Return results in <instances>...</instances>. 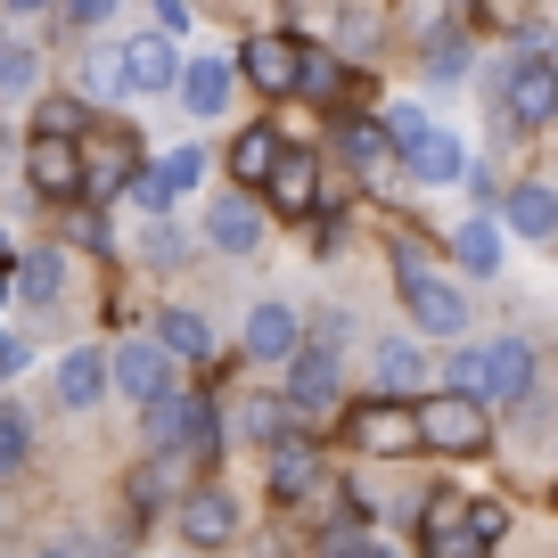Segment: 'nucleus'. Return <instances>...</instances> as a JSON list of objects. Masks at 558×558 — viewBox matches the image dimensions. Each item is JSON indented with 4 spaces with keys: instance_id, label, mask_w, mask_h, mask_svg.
I'll use <instances>...</instances> for the list:
<instances>
[{
    "instance_id": "dca6fc26",
    "label": "nucleus",
    "mask_w": 558,
    "mask_h": 558,
    "mask_svg": "<svg viewBox=\"0 0 558 558\" xmlns=\"http://www.w3.org/2000/svg\"><path fill=\"white\" fill-rule=\"evenodd\" d=\"M9 296H25L34 313H50V304L66 296V263H58V246H25V255L9 263Z\"/></svg>"
},
{
    "instance_id": "39448f33",
    "label": "nucleus",
    "mask_w": 558,
    "mask_h": 558,
    "mask_svg": "<svg viewBox=\"0 0 558 558\" xmlns=\"http://www.w3.org/2000/svg\"><path fill=\"white\" fill-rule=\"evenodd\" d=\"M501 116L518 123V132H542V123L558 116V66L542 50H518L501 74Z\"/></svg>"
},
{
    "instance_id": "f8f14e48",
    "label": "nucleus",
    "mask_w": 558,
    "mask_h": 558,
    "mask_svg": "<svg viewBox=\"0 0 558 558\" xmlns=\"http://www.w3.org/2000/svg\"><path fill=\"white\" fill-rule=\"evenodd\" d=\"M263 190H271L279 214H320V157H304V148H288L279 140L271 173H263Z\"/></svg>"
},
{
    "instance_id": "c756f323",
    "label": "nucleus",
    "mask_w": 558,
    "mask_h": 558,
    "mask_svg": "<svg viewBox=\"0 0 558 558\" xmlns=\"http://www.w3.org/2000/svg\"><path fill=\"white\" fill-rule=\"evenodd\" d=\"M288 427H296V411H288V402H271V395L239 402V436H255V444H279Z\"/></svg>"
},
{
    "instance_id": "6ab92c4d",
    "label": "nucleus",
    "mask_w": 558,
    "mask_h": 558,
    "mask_svg": "<svg viewBox=\"0 0 558 558\" xmlns=\"http://www.w3.org/2000/svg\"><path fill=\"white\" fill-rule=\"evenodd\" d=\"M418 542H427L436 558H476V550H485V542H476V525H469V501H427Z\"/></svg>"
},
{
    "instance_id": "ea45409f",
    "label": "nucleus",
    "mask_w": 558,
    "mask_h": 558,
    "mask_svg": "<svg viewBox=\"0 0 558 558\" xmlns=\"http://www.w3.org/2000/svg\"><path fill=\"white\" fill-rule=\"evenodd\" d=\"M34 362V345H25V337H0V369H25Z\"/></svg>"
},
{
    "instance_id": "ddd939ff",
    "label": "nucleus",
    "mask_w": 558,
    "mask_h": 558,
    "mask_svg": "<svg viewBox=\"0 0 558 558\" xmlns=\"http://www.w3.org/2000/svg\"><path fill=\"white\" fill-rule=\"evenodd\" d=\"M395 157L411 165V181H427V190H452V181H460V165H469V157H460V140L444 132V123H418V132L402 140Z\"/></svg>"
},
{
    "instance_id": "b1692460",
    "label": "nucleus",
    "mask_w": 558,
    "mask_h": 558,
    "mask_svg": "<svg viewBox=\"0 0 558 558\" xmlns=\"http://www.w3.org/2000/svg\"><path fill=\"white\" fill-rule=\"evenodd\" d=\"M239 74H246V83H255V90H296V41H279V34L246 41Z\"/></svg>"
},
{
    "instance_id": "0eeeda50",
    "label": "nucleus",
    "mask_w": 558,
    "mask_h": 558,
    "mask_svg": "<svg viewBox=\"0 0 558 558\" xmlns=\"http://www.w3.org/2000/svg\"><path fill=\"white\" fill-rule=\"evenodd\" d=\"M197 181H206V148H190V140H181V148H165L157 165H132V181H123V190H132L148 214H165L173 197H190Z\"/></svg>"
},
{
    "instance_id": "f704fd0d",
    "label": "nucleus",
    "mask_w": 558,
    "mask_h": 558,
    "mask_svg": "<svg viewBox=\"0 0 558 558\" xmlns=\"http://www.w3.org/2000/svg\"><path fill=\"white\" fill-rule=\"evenodd\" d=\"M418 58H427V74H436V83H452V74L469 66V50H460V34H436V41H427V50H418Z\"/></svg>"
},
{
    "instance_id": "2eb2a0df",
    "label": "nucleus",
    "mask_w": 558,
    "mask_h": 558,
    "mask_svg": "<svg viewBox=\"0 0 558 558\" xmlns=\"http://www.w3.org/2000/svg\"><path fill=\"white\" fill-rule=\"evenodd\" d=\"M230 534H239V501H230L222 485H197L190 501H181V542H197V550H222Z\"/></svg>"
},
{
    "instance_id": "c85d7f7f",
    "label": "nucleus",
    "mask_w": 558,
    "mask_h": 558,
    "mask_svg": "<svg viewBox=\"0 0 558 558\" xmlns=\"http://www.w3.org/2000/svg\"><path fill=\"white\" fill-rule=\"evenodd\" d=\"M337 148H345L353 173H386V165H395V140H386L378 123H345V132H337Z\"/></svg>"
},
{
    "instance_id": "393cba45",
    "label": "nucleus",
    "mask_w": 558,
    "mask_h": 558,
    "mask_svg": "<svg viewBox=\"0 0 558 558\" xmlns=\"http://www.w3.org/2000/svg\"><path fill=\"white\" fill-rule=\"evenodd\" d=\"M173 90H181V107H190V116H222V99H230V58H197V66H181Z\"/></svg>"
},
{
    "instance_id": "423d86ee",
    "label": "nucleus",
    "mask_w": 558,
    "mask_h": 558,
    "mask_svg": "<svg viewBox=\"0 0 558 558\" xmlns=\"http://www.w3.org/2000/svg\"><path fill=\"white\" fill-rule=\"evenodd\" d=\"M345 395V362H337V345H313V337H296L288 345V411L296 418H313V411H329V402Z\"/></svg>"
},
{
    "instance_id": "4be33fe9",
    "label": "nucleus",
    "mask_w": 558,
    "mask_h": 558,
    "mask_svg": "<svg viewBox=\"0 0 558 558\" xmlns=\"http://www.w3.org/2000/svg\"><path fill=\"white\" fill-rule=\"evenodd\" d=\"M132 140H123V132H99V140H90V148H83V190L90 197H116L123 190V181H132Z\"/></svg>"
},
{
    "instance_id": "473e14b6",
    "label": "nucleus",
    "mask_w": 558,
    "mask_h": 558,
    "mask_svg": "<svg viewBox=\"0 0 558 558\" xmlns=\"http://www.w3.org/2000/svg\"><path fill=\"white\" fill-rule=\"evenodd\" d=\"M25 452H34V427H25V411H9V402H0V476H17Z\"/></svg>"
},
{
    "instance_id": "7c9ffc66",
    "label": "nucleus",
    "mask_w": 558,
    "mask_h": 558,
    "mask_svg": "<svg viewBox=\"0 0 558 558\" xmlns=\"http://www.w3.org/2000/svg\"><path fill=\"white\" fill-rule=\"evenodd\" d=\"M34 74H41V50H34V41H9V34H0V90L17 99V90H34Z\"/></svg>"
},
{
    "instance_id": "aec40b11",
    "label": "nucleus",
    "mask_w": 558,
    "mask_h": 558,
    "mask_svg": "<svg viewBox=\"0 0 558 558\" xmlns=\"http://www.w3.org/2000/svg\"><path fill=\"white\" fill-rule=\"evenodd\" d=\"M313 485H320V452L288 427V436L271 444V493H279V501H304Z\"/></svg>"
},
{
    "instance_id": "6e6552de",
    "label": "nucleus",
    "mask_w": 558,
    "mask_h": 558,
    "mask_svg": "<svg viewBox=\"0 0 558 558\" xmlns=\"http://www.w3.org/2000/svg\"><path fill=\"white\" fill-rule=\"evenodd\" d=\"M345 427H353V444H362V452H378V460H402V452H418L411 395H378V402H362V411H353Z\"/></svg>"
},
{
    "instance_id": "72a5a7b5",
    "label": "nucleus",
    "mask_w": 558,
    "mask_h": 558,
    "mask_svg": "<svg viewBox=\"0 0 558 558\" xmlns=\"http://www.w3.org/2000/svg\"><path fill=\"white\" fill-rule=\"evenodd\" d=\"M83 90H90V99H123V66H116V50H90V58H83Z\"/></svg>"
},
{
    "instance_id": "a19ab883",
    "label": "nucleus",
    "mask_w": 558,
    "mask_h": 558,
    "mask_svg": "<svg viewBox=\"0 0 558 558\" xmlns=\"http://www.w3.org/2000/svg\"><path fill=\"white\" fill-rule=\"evenodd\" d=\"M0 9H17V17H34V9H50V0H0Z\"/></svg>"
},
{
    "instance_id": "e433bc0d",
    "label": "nucleus",
    "mask_w": 558,
    "mask_h": 558,
    "mask_svg": "<svg viewBox=\"0 0 558 558\" xmlns=\"http://www.w3.org/2000/svg\"><path fill=\"white\" fill-rule=\"evenodd\" d=\"M469 525H476V542H501L509 534V509L501 501H469Z\"/></svg>"
},
{
    "instance_id": "9b49d317",
    "label": "nucleus",
    "mask_w": 558,
    "mask_h": 558,
    "mask_svg": "<svg viewBox=\"0 0 558 558\" xmlns=\"http://www.w3.org/2000/svg\"><path fill=\"white\" fill-rule=\"evenodd\" d=\"M25 181H34L41 197H74V190H83V148H74V132H34V148H25Z\"/></svg>"
},
{
    "instance_id": "4c0bfd02",
    "label": "nucleus",
    "mask_w": 558,
    "mask_h": 558,
    "mask_svg": "<svg viewBox=\"0 0 558 558\" xmlns=\"http://www.w3.org/2000/svg\"><path fill=\"white\" fill-rule=\"evenodd\" d=\"M116 9H123V0H66V17H74V25H107Z\"/></svg>"
},
{
    "instance_id": "58836bf2",
    "label": "nucleus",
    "mask_w": 558,
    "mask_h": 558,
    "mask_svg": "<svg viewBox=\"0 0 558 558\" xmlns=\"http://www.w3.org/2000/svg\"><path fill=\"white\" fill-rule=\"evenodd\" d=\"M157 34H190V0H157Z\"/></svg>"
},
{
    "instance_id": "412c9836",
    "label": "nucleus",
    "mask_w": 558,
    "mask_h": 558,
    "mask_svg": "<svg viewBox=\"0 0 558 558\" xmlns=\"http://www.w3.org/2000/svg\"><path fill=\"white\" fill-rule=\"evenodd\" d=\"M369 369H378V395H418L427 386V353L411 337H378L369 345Z\"/></svg>"
},
{
    "instance_id": "a878e982",
    "label": "nucleus",
    "mask_w": 558,
    "mask_h": 558,
    "mask_svg": "<svg viewBox=\"0 0 558 558\" xmlns=\"http://www.w3.org/2000/svg\"><path fill=\"white\" fill-rule=\"evenodd\" d=\"M157 345L173 353V362H206L214 329H206V313H190V304H165V313H157Z\"/></svg>"
},
{
    "instance_id": "9d476101",
    "label": "nucleus",
    "mask_w": 558,
    "mask_h": 558,
    "mask_svg": "<svg viewBox=\"0 0 558 558\" xmlns=\"http://www.w3.org/2000/svg\"><path fill=\"white\" fill-rule=\"evenodd\" d=\"M116 66H123V90H132V99H165L173 74H181V50H173V34H140V41L116 50Z\"/></svg>"
},
{
    "instance_id": "f3484780",
    "label": "nucleus",
    "mask_w": 558,
    "mask_h": 558,
    "mask_svg": "<svg viewBox=\"0 0 558 558\" xmlns=\"http://www.w3.org/2000/svg\"><path fill=\"white\" fill-rule=\"evenodd\" d=\"M501 222L518 230V239H550L558 230V190L550 181H509L501 190Z\"/></svg>"
},
{
    "instance_id": "c9c22d12",
    "label": "nucleus",
    "mask_w": 558,
    "mask_h": 558,
    "mask_svg": "<svg viewBox=\"0 0 558 558\" xmlns=\"http://www.w3.org/2000/svg\"><path fill=\"white\" fill-rule=\"evenodd\" d=\"M34 116H41L34 132H83V99H41Z\"/></svg>"
},
{
    "instance_id": "20e7f679",
    "label": "nucleus",
    "mask_w": 558,
    "mask_h": 558,
    "mask_svg": "<svg viewBox=\"0 0 558 558\" xmlns=\"http://www.w3.org/2000/svg\"><path fill=\"white\" fill-rule=\"evenodd\" d=\"M411 427H418V444H427V452H452V460H469V452H485V444H493V411H485L476 395H460V386L418 395V402H411Z\"/></svg>"
},
{
    "instance_id": "f257e3e1",
    "label": "nucleus",
    "mask_w": 558,
    "mask_h": 558,
    "mask_svg": "<svg viewBox=\"0 0 558 558\" xmlns=\"http://www.w3.org/2000/svg\"><path fill=\"white\" fill-rule=\"evenodd\" d=\"M444 378H452L460 395H476V402H493V411H501V402H525V395H534V345H525V337H493V345H460Z\"/></svg>"
},
{
    "instance_id": "2f4dec72",
    "label": "nucleus",
    "mask_w": 558,
    "mask_h": 558,
    "mask_svg": "<svg viewBox=\"0 0 558 558\" xmlns=\"http://www.w3.org/2000/svg\"><path fill=\"white\" fill-rule=\"evenodd\" d=\"M140 263H157V271L190 263V230H173V222H148V239H140Z\"/></svg>"
},
{
    "instance_id": "5701e85b",
    "label": "nucleus",
    "mask_w": 558,
    "mask_h": 558,
    "mask_svg": "<svg viewBox=\"0 0 558 558\" xmlns=\"http://www.w3.org/2000/svg\"><path fill=\"white\" fill-rule=\"evenodd\" d=\"M99 395H107V353L99 345L58 353V402H66V411H90Z\"/></svg>"
},
{
    "instance_id": "7ed1b4c3",
    "label": "nucleus",
    "mask_w": 558,
    "mask_h": 558,
    "mask_svg": "<svg viewBox=\"0 0 558 558\" xmlns=\"http://www.w3.org/2000/svg\"><path fill=\"white\" fill-rule=\"evenodd\" d=\"M395 279H402V304H411L418 337H469V296L444 271H427V255L411 239H395Z\"/></svg>"
},
{
    "instance_id": "cd10ccee",
    "label": "nucleus",
    "mask_w": 558,
    "mask_h": 558,
    "mask_svg": "<svg viewBox=\"0 0 558 558\" xmlns=\"http://www.w3.org/2000/svg\"><path fill=\"white\" fill-rule=\"evenodd\" d=\"M271 157H279V132H271V123H246V132L230 140V181H263Z\"/></svg>"
},
{
    "instance_id": "a211bd4d",
    "label": "nucleus",
    "mask_w": 558,
    "mask_h": 558,
    "mask_svg": "<svg viewBox=\"0 0 558 558\" xmlns=\"http://www.w3.org/2000/svg\"><path fill=\"white\" fill-rule=\"evenodd\" d=\"M296 337H304L296 304H255V313H246V362H288Z\"/></svg>"
},
{
    "instance_id": "bb28decb",
    "label": "nucleus",
    "mask_w": 558,
    "mask_h": 558,
    "mask_svg": "<svg viewBox=\"0 0 558 558\" xmlns=\"http://www.w3.org/2000/svg\"><path fill=\"white\" fill-rule=\"evenodd\" d=\"M452 255H460V271H501V214H469V222L452 230Z\"/></svg>"
},
{
    "instance_id": "1a4fd4ad",
    "label": "nucleus",
    "mask_w": 558,
    "mask_h": 558,
    "mask_svg": "<svg viewBox=\"0 0 558 558\" xmlns=\"http://www.w3.org/2000/svg\"><path fill=\"white\" fill-rule=\"evenodd\" d=\"M107 386H123L132 402L165 395V386H173V353H165L157 337H123V345L107 353Z\"/></svg>"
},
{
    "instance_id": "f03ea898",
    "label": "nucleus",
    "mask_w": 558,
    "mask_h": 558,
    "mask_svg": "<svg viewBox=\"0 0 558 558\" xmlns=\"http://www.w3.org/2000/svg\"><path fill=\"white\" fill-rule=\"evenodd\" d=\"M148 452H157V460H214V452H222V418H214V402L181 395V386L148 395Z\"/></svg>"
},
{
    "instance_id": "4468645a",
    "label": "nucleus",
    "mask_w": 558,
    "mask_h": 558,
    "mask_svg": "<svg viewBox=\"0 0 558 558\" xmlns=\"http://www.w3.org/2000/svg\"><path fill=\"white\" fill-rule=\"evenodd\" d=\"M206 246H222V255H255V246H263V206L246 190L214 197V206H206Z\"/></svg>"
}]
</instances>
